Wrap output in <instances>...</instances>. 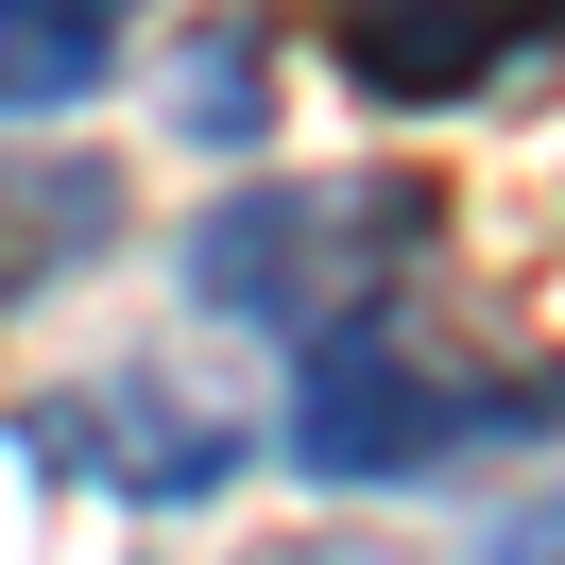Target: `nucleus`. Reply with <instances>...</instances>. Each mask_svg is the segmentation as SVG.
<instances>
[{
    "instance_id": "1",
    "label": "nucleus",
    "mask_w": 565,
    "mask_h": 565,
    "mask_svg": "<svg viewBox=\"0 0 565 565\" xmlns=\"http://www.w3.org/2000/svg\"><path fill=\"white\" fill-rule=\"evenodd\" d=\"M531 428H565V360H446L428 309L394 291V309L291 343L275 462L326 480V497H377V480H428V462H462V446H531Z\"/></svg>"
},
{
    "instance_id": "2",
    "label": "nucleus",
    "mask_w": 565,
    "mask_h": 565,
    "mask_svg": "<svg viewBox=\"0 0 565 565\" xmlns=\"http://www.w3.org/2000/svg\"><path fill=\"white\" fill-rule=\"evenodd\" d=\"M428 241H446V189L394 154V172H257L223 189L206 223H189V309L223 326H275V343H326V326L394 309V291L428 275Z\"/></svg>"
},
{
    "instance_id": "3",
    "label": "nucleus",
    "mask_w": 565,
    "mask_h": 565,
    "mask_svg": "<svg viewBox=\"0 0 565 565\" xmlns=\"http://www.w3.org/2000/svg\"><path fill=\"white\" fill-rule=\"evenodd\" d=\"M326 52H343L360 104H480V86H514L531 52H565V0H309Z\"/></svg>"
},
{
    "instance_id": "4",
    "label": "nucleus",
    "mask_w": 565,
    "mask_h": 565,
    "mask_svg": "<svg viewBox=\"0 0 565 565\" xmlns=\"http://www.w3.org/2000/svg\"><path fill=\"white\" fill-rule=\"evenodd\" d=\"M35 446H52V462H104L120 497H223V480L257 462L241 428H206L189 394H154V377H120V394H52Z\"/></svg>"
},
{
    "instance_id": "5",
    "label": "nucleus",
    "mask_w": 565,
    "mask_h": 565,
    "mask_svg": "<svg viewBox=\"0 0 565 565\" xmlns=\"http://www.w3.org/2000/svg\"><path fill=\"white\" fill-rule=\"evenodd\" d=\"M138 0H0V120H70L120 86Z\"/></svg>"
},
{
    "instance_id": "6",
    "label": "nucleus",
    "mask_w": 565,
    "mask_h": 565,
    "mask_svg": "<svg viewBox=\"0 0 565 565\" xmlns=\"http://www.w3.org/2000/svg\"><path fill=\"white\" fill-rule=\"evenodd\" d=\"M120 241V172H86V154H0V309H35L70 257Z\"/></svg>"
},
{
    "instance_id": "7",
    "label": "nucleus",
    "mask_w": 565,
    "mask_h": 565,
    "mask_svg": "<svg viewBox=\"0 0 565 565\" xmlns=\"http://www.w3.org/2000/svg\"><path fill=\"white\" fill-rule=\"evenodd\" d=\"M257 35H275V18H223V35L189 52V86H172L206 154H257Z\"/></svg>"
},
{
    "instance_id": "8",
    "label": "nucleus",
    "mask_w": 565,
    "mask_h": 565,
    "mask_svg": "<svg viewBox=\"0 0 565 565\" xmlns=\"http://www.w3.org/2000/svg\"><path fill=\"white\" fill-rule=\"evenodd\" d=\"M462 565H565V497H531V514H497V531H462Z\"/></svg>"
}]
</instances>
